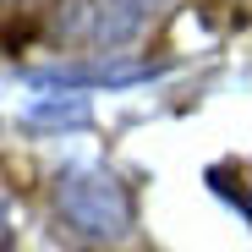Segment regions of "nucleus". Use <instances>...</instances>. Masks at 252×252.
<instances>
[{"label": "nucleus", "instance_id": "obj_1", "mask_svg": "<svg viewBox=\"0 0 252 252\" xmlns=\"http://www.w3.org/2000/svg\"><path fill=\"white\" fill-rule=\"evenodd\" d=\"M55 214L82 241H121L132 236V192L99 164H71L55 176Z\"/></svg>", "mask_w": 252, "mask_h": 252}, {"label": "nucleus", "instance_id": "obj_3", "mask_svg": "<svg viewBox=\"0 0 252 252\" xmlns=\"http://www.w3.org/2000/svg\"><path fill=\"white\" fill-rule=\"evenodd\" d=\"M88 121H94V104H88V94H77V88L38 94V99L22 110V126H28V132H82Z\"/></svg>", "mask_w": 252, "mask_h": 252}, {"label": "nucleus", "instance_id": "obj_2", "mask_svg": "<svg viewBox=\"0 0 252 252\" xmlns=\"http://www.w3.org/2000/svg\"><path fill=\"white\" fill-rule=\"evenodd\" d=\"M164 61H99V66H50L28 71L33 88H132V82L159 77Z\"/></svg>", "mask_w": 252, "mask_h": 252}, {"label": "nucleus", "instance_id": "obj_5", "mask_svg": "<svg viewBox=\"0 0 252 252\" xmlns=\"http://www.w3.org/2000/svg\"><path fill=\"white\" fill-rule=\"evenodd\" d=\"M0 252H17V214L6 197H0Z\"/></svg>", "mask_w": 252, "mask_h": 252}, {"label": "nucleus", "instance_id": "obj_6", "mask_svg": "<svg viewBox=\"0 0 252 252\" xmlns=\"http://www.w3.org/2000/svg\"><path fill=\"white\" fill-rule=\"evenodd\" d=\"M208 181H214V187H220V192H225V197L236 203V214L247 220V192H241V187H230V181H225V170H208Z\"/></svg>", "mask_w": 252, "mask_h": 252}, {"label": "nucleus", "instance_id": "obj_4", "mask_svg": "<svg viewBox=\"0 0 252 252\" xmlns=\"http://www.w3.org/2000/svg\"><path fill=\"white\" fill-rule=\"evenodd\" d=\"M159 6V0H94V44L99 50H121L126 38H137V28L148 22V11Z\"/></svg>", "mask_w": 252, "mask_h": 252}]
</instances>
